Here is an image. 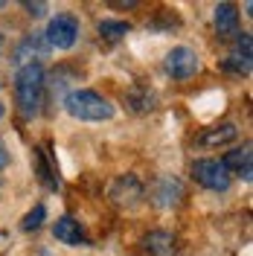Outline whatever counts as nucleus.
<instances>
[{"label": "nucleus", "mask_w": 253, "mask_h": 256, "mask_svg": "<svg viewBox=\"0 0 253 256\" xmlns=\"http://www.w3.org/2000/svg\"><path fill=\"white\" fill-rule=\"evenodd\" d=\"M238 137V128L233 126V122H222V126H216V128H206L204 134L195 140L198 146H204V148H216V146H227V143H233Z\"/></svg>", "instance_id": "obj_13"}, {"label": "nucleus", "mask_w": 253, "mask_h": 256, "mask_svg": "<svg viewBox=\"0 0 253 256\" xmlns=\"http://www.w3.org/2000/svg\"><path fill=\"white\" fill-rule=\"evenodd\" d=\"M198 67H201L198 52L190 50V47H172L169 52H166V62H163V70L178 82L192 79V76L198 73Z\"/></svg>", "instance_id": "obj_5"}, {"label": "nucleus", "mask_w": 253, "mask_h": 256, "mask_svg": "<svg viewBox=\"0 0 253 256\" xmlns=\"http://www.w3.org/2000/svg\"><path fill=\"white\" fill-rule=\"evenodd\" d=\"M128 102L134 105V111H152L154 108V94L148 88H134L128 94Z\"/></svg>", "instance_id": "obj_16"}, {"label": "nucleus", "mask_w": 253, "mask_h": 256, "mask_svg": "<svg viewBox=\"0 0 253 256\" xmlns=\"http://www.w3.org/2000/svg\"><path fill=\"white\" fill-rule=\"evenodd\" d=\"M222 163H224V169L230 172V178L238 175L242 180H250V178H253V154H250V146L230 152V154H227Z\"/></svg>", "instance_id": "obj_11"}, {"label": "nucleus", "mask_w": 253, "mask_h": 256, "mask_svg": "<svg viewBox=\"0 0 253 256\" xmlns=\"http://www.w3.org/2000/svg\"><path fill=\"white\" fill-rule=\"evenodd\" d=\"M142 248L152 256H172L174 254V236L166 233V230H152V233L142 239Z\"/></svg>", "instance_id": "obj_14"}, {"label": "nucleus", "mask_w": 253, "mask_h": 256, "mask_svg": "<svg viewBox=\"0 0 253 256\" xmlns=\"http://www.w3.org/2000/svg\"><path fill=\"white\" fill-rule=\"evenodd\" d=\"M52 236L64 244H70V248H82V244H88V236H84V230H82V224L73 218V216H62L56 227H52Z\"/></svg>", "instance_id": "obj_10"}, {"label": "nucleus", "mask_w": 253, "mask_h": 256, "mask_svg": "<svg viewBox=\"0 0 253 256\" xmlns=\"http://www.w3.org/2000/svg\"><path fill=\"white\" fill-rule=\"evenodd\" d=\"M44 67L41 64H26L15 73V102L20 116H38L41 114V105H44Z\"/></svg>", "instance_id": "obj_1"}, {"label": "nucleus", "mask_w": 253, "mask_h": 256, "mask_svg": "<svg viewBox=\"0 0 253 256\" xmlns=\"http://www.w3.org/2000/svg\"><path fill=\"white\" fill-rule=\"evenodd\" d=\"M44 38H47L50 50H70L79 38V18L70 12H58L56 18H50Z\"/></svg>", "instance_id": "obj_4"}, {"label": "nucleus", "mask_w": 253, "mask_h": 256, "mask_svg": "<svg viewBox=\"0 0 253 256\" xmlns=\"http://www.w3.org/2000/svg\"><path fill=\"white\" fill-rule=\"evenodd\" d=\"M24 9H26L32 18H44V15H47V3H32V0H26V3H24Z\"/></svg>", "instance_id": "obj_18"}, {"label": "nucleus", "mask_w": 253, "mask_h": 256, "mask_svg": "<svg viewBox=\"0 0 253 256\" xmlns=\"http://www.w3.org/2000/svg\"><path fill=\"white\" fill-rule=\"evenodd\" d=\"M0 116H3V105H0Z\"/></svg>", "instance_id": "obj_21"}, {"label": "nucleus", "mask_w": 253, "mask_h": 256, "mask_svg": "<svg viewBox=\"0 0 253 256\" xmlns=\"http://www.w3.org/2000/svg\"><path fill=\"white\" fill-rule=\"evenodd\" d=\"M6 163H9V152H6V143L0 140V172L6 169Z\"/></svg>", "instance_id": "obj_19"}, {"label": "nucleus", "mask_w": 253, "mask_h": 256, "mask_svg": "<svg viewBox=\"0 0 253 256\" xmlns=\"http://www.w3.org/2000/svg\"><path fill=\"white\" fill-rule=\"evenodd\" d=\"M96 30H99L102 38H108V41H120L122 35L131 32V24H126V20H99Z\"/></svg>", "instance_id": "obj_15"}, {"label": "nucleus", "mask_w": 253, "mask_h": 256, "mask_svg": "<svg viewBox=\"0 0 253 256\" xmlns=\"http://www.w3.org/2000/svg\"><path fill=\"white\" fill-rule=\"evenodd\" d=\"M111 198H114V204H120V207H137L146 198V186L134 175H126L111 186Z\"/></svg>", "instance_id": "obj_9"}, {"label": "nucleus", "mask_w": 253, "mask_h": 256, "mask_svg": "<svg viewBox=\"0 0 253 256\" xmlns=\"http://www.w3.org/2000/svg\"><path fill=\"white\" fill-rule=\"evenodd\" d=\"M64 111L73 120H82V122H102V120L114 116V105L105 96H99L96 90L76 88V90H70L64 96Z\"/></svg>", "instance_id": "obj_2"}, {"label": "nucleus", "mask_w": 253, "mask_h": 256, "mask_svg": "<svg viewBox=\"0 0 253 256\" xmlns=\"http://www.w3.org/2000/svg\"><path fill=\"white\" fill-rule=\"evenodd\" d=\"M0 47H3V32H0Z\"/></svg>", "instance_id": "obj_20"}, {"label": "nucleus", "mask_w": 253, "mask_h": 256, "mask_svg": "<svg viewBox=\"0 0 253 256\" xmlns=\"http://www.w3.org/2000/svg\"><path fill=\"white\" fill-rule=\"evenodd\" d=\"M44 222H47V207H44V204H35V207L24 216V230L32 233V230H38Z\"/></svg>", "instance_id": "obj_17"}, {"label": "nucleus", "mask_w": 253, "mask_h": 256, "mask_svg": "<svg viewBox=\"0 0 253 256\" xmlns=\"http://www.w3.org/2000/svg\"><path fill=\"white\" fill-rule=\"evenodd\" d=\"M192 178L210 192H227L230 184H233V178H230V172L224 169V163L216 160V158L195 160V163H192Z\"/></svg>", "instance_id": "obj_3"}, {"label": "nucleus", "mask_w": 253, "mask_h": 256, "mask_svg": "<svg viewBox=\"0 0 253 256\" xmlns=\"http://www.w3.org/2000/svg\"><path fill=\"white\" fill-rule=\"evenodd\" d=\"M224 67L236 76H250L253 70V38L250 32H242L236 38V47L230 50V56L224 58Z\"/></svg>", "instance_id": "obj_7"}, {"label": "nucleus", "mask_w": 253, "mask_h": 256, "mask_svg": "<svg viewBox=\"0 0 253 256\" xmlns=\"http://www.w3.org/2000/svg\"><path fill=\"white\" fill-rule=\"evenodd\" d=\"M212 24H216V32L222 38H233L238 35V12L233 3H218L216 6V15H212Z\"/></svg>", "instance_id": "obj_12"}, {"label": "nucleus", "mask_w": 253, "mask_h": 256, "mask_svg": "<svg viewBox=\"0 0 253 256\" xmlns=\"http://www.w3.org/2000/svg\"><path fill=\"white\" fill-rule=\"evenodd\" d=\"M180 198H184V184L172 175H163L154 180V186H152V201L158 204L160 210H172L180 204Z\"/></svg>", "instance_id": "obj_8"}, {"label": "nucleus", "mask_w": 253, "mask_h": 256, "mask_svg": "<svg viewBox=\"0 0 253 256\" xmlns=\"http://www.w3.org/2000/svg\"><path fill=\"white\" fill-rule=\"evenodd\" d=\"M47 56H50V44H47V38H44V32H30V35L20 38V44L15 47L12 62H15L18 70H20V67H26V64H38L41 58H47Z\"/></svg>", "instance_id": "obj_6"}]
</instances>
